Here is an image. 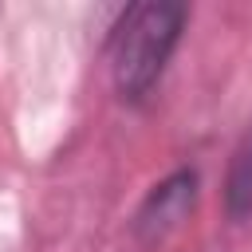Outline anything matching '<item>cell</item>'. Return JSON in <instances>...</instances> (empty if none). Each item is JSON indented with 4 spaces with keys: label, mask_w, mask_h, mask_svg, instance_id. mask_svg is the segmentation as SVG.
<instances>
[{
    "label": "cell",
    "mask_w": 252,
    "mask_h": 252,
    "mask_svg": "<svg viewBox=\"0 0 252 252\" xmlns=\"http://www.w3.org/2000/svg\"><path fill=\"white\" fill-rule=\"evenodd\" d=\"M197 193H201V173L193 165H177L173 173H165L161 181H154L146 189V197L134 209L130 232L138 244L158 248L161 240H169L197 209Z\"/></svg>",
    "instance_id": "obj_2"
},
{
    "label": "cell",
    "mask_w": 252,
    "mask_h": 252,
    "mask_svg": "<svg viewBox=\"0 0 252 252\" xmlns=\"http://www.w3.org/2000/svg\"><path fill=\"white\" fill-rule=\"evenodd\" d=\"M224 213L232 224L252 220V134L232 150L228 173H224Z\"/></svg>",
    "instance_id": "obj_3"
},
{
    "label": "cell",
    "mask_w": 252,
    "mask_h": 252,
    "mask_svg": "<svg viewBox=\"0 0 252 252\" xmlns=\"http://www.w3.org/2000/svg\"><path fill=\"white\" fill-rule=\"evenodd\" d=\"M185 24L189 4L177 0H142L118 16L110 28V79L126 106L150 102L185 35Z\"/></svg>",
    "instance_id": "obj_1"
}]
</instances>
